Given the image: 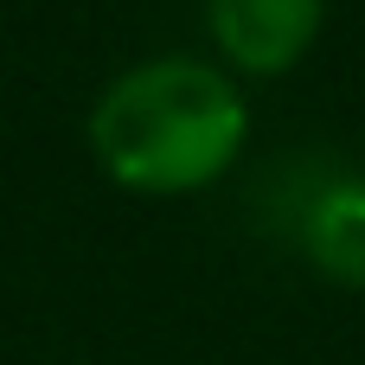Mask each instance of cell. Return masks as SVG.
Listing matches in <instances>:
<instances>
[{
    "mask_svg": "<svg viewBox=\"0 0 365 365\" xmlns=\"http://www.w3.org/2000/svg\"><path fill=\"white\" fill-rule=\"evenodd\" d=\"M250 109L205 58H148L122 71L90 109V148L109 180L135 192H192L244 148Z\"/></svg>",
    "mask_w": 365,
    "mask_h": 365,
    "instance_id": "cell-1",
    "label": "cell"
},
{
    "mask_svg": "<svg viewBox=\"0 0 365 365\" xmlns=\"http://www.w3.org/2000/svg\"><path fill=\"white\" fill-rule=\"evenodd\" d=\"M212 38L244 71H289L321 26V0H205Z\"/></svg>",
    "mask_w": 365,
    "mask_h": 365,
    "instance_id": "cell-2",
    "label": "cell"
},
{
    "mask_svg": "<svg viewBox=\"0 0 365 365\" xmlns=\"http://www.w3.org/2000/svg\"><path fill=\"white\" fill-rule=\"evenodd\" d=\"M289 237L308 250L314 269H327L346 289H365V180H353L346 167H334L314 186V199L302 205Z\"/></svg>",
    "mask_w": 365,
    "mask_h": 365,
    "instance_id": "cell-3",
    "label": "cell"
}]
</instances>
